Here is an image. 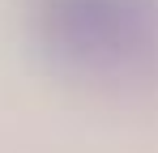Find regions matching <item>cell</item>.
Here are the masks:
<instances>
[{"label":"cell","mask_w":158,"mask_h":153,"mask_svg":"<svg viewBox=\"0 0 158 153\" xmlns=\"http://www.w3.org/2000/svg\"><path fill=\"white\" fill-rule=\"evenodd\" d=\"M34 30L60 68L90 81L158 73V0H34Z\"/></svg>","instance_id":"cell-1"}]
</instances>
